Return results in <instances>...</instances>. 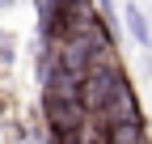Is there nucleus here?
I'll use <instances>...</instances> for the list:
<instances>
[{
	"label": "nucleus",
	"instance_id": "1",
	"mask_svg": "<svg viewBox=\"0 0 152 144\" xmlns=\"http://www.w3.org/2000/svg\"><path fill=\"white\" fill-rule=\"evenodd\" d=\"M118 85H123V81H118V72H114L110 64L85 72V81H80V102H85V110H110Z\"/></svg>",
	"mask_w": 152,
	"mask_h": 144
},
{
	"label": "nucleus",
	"instance_id": "2",
	"mask_svg": "<svg viewBox=\"0 0 152 144\" xmlns=\"http://www.w3.org/2000/svg\"><path fill=\"white\" fill-rule=\"evenodd\" d=\"M110 115H114V123H140L135 93H131L127 85H118V93H114V102H110Z\"/></svg>",
	"mask_w": 152,
	"mask_h": 144
},
{
	"label": "nucleus",
	"instance_id": "3",
	"mask_svg": "<svg viewBox=\"0 0 152 144\" xmlns=\"http://www.w3.org/2000/svg\"><path fill=\"white\" fill-rule=\"evenodd\" d=\"M110 144H144L140 123H114L110 127Z\"/></svg>",
	"mask_w": 152,
	"mask_h": 144
}]
</instances>
